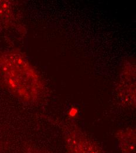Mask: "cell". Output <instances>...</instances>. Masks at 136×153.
Wrapping results in <instances>:
<instances>
[{
  "instance_id": "cell-2",
  "label": "cell",
  "mask_w": 136,
  "mask_h": 153,
  "mask_svg": "<svg viewBox=\"0 0 136 153\" xmlns=\"http://www.w3.org/2000/svg\"><path fill=\"white\" fill-rule=\"evenodd\" d=\"M11 9L10 3L5 1H0V21L9 19L11 16Z\"/></svg>"
},
{
  "instance_id": "cell-3",
  "label": "cell",
  "mask_w": 136,
  "mask_h": 153,
  "mask_svg": "<svg viewBox=\"0 0 136 153\" xmlns=\"http://www.w3.org/2000/svg\"><path fill=\"white\" fill-rule=\"evenodd\" d=\"M0 62H1V57H0Z\"/></svg>"
},
{
  "instance_id": "cell-1",
  "label": "cell",
  "mask_w": 136,
  "mask_h": 153,
  "mask_svg": "<svg viewBox=\"0 0 136 153\" xmlns=\"http://www.w3.org/2000/svg\"><path fill=\"white\" fill-rule=\"evenodd\" d=\"M0 71L8 90L21 100L34 101L42 90L39 76L27 59L13 51L1 57Z\"/></svg>"
}]
</instances>
